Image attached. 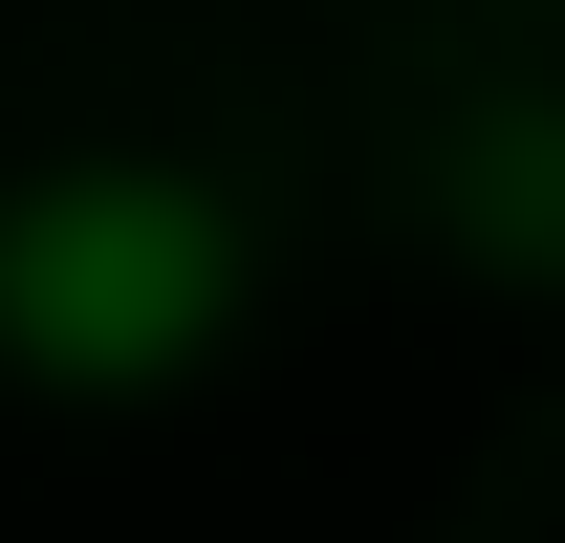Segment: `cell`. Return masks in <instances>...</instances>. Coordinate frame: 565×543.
<instances>
[{
    "mask_svg": "<svg viewBox=\"0 0 565 543\" xmlns=\"http://www.w3.org/2000/svg\"><path fill=\"white\" fill-rule=\"evenodd\" d=\"M239 327V217L196 174H66L0 217V348L66 392H174Z\"/></svg>",
    "mask_w": 565,
    "mask_h": 543,
    "instance_id": "1",
    "label": "cell"
}]
</instances>
